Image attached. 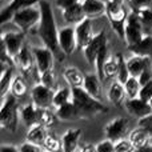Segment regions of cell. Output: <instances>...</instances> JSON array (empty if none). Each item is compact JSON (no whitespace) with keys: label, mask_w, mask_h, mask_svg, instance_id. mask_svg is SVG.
<instances>
[{"label":"cell","mask_w":152,"mask_h":152,"mask_svg":"<svg viewBox=\"0 0 152 152\" xmlns=\"http://www.w3.org/2000/svg\"><path fill=\"white\" fill-rule=\"evenodd\" d=\"M127 64H128L129 75L134 76V77H139L145 69L152 68L151 58H142V56L135 55H132V58L127 60Z\"/></svg>","instance_id":"cell-18"},{"label":"cell","mask_w":152,"mask_h":152,"mask_svg":"<svg viewBox=\"0 0 152 152\" xmlns=\"http://www.w3.org/2000/svg\"><path fill=\"white\" fill-rule=\"evenodd\" d=\"M116 59H118V76H116V80L124 84L131 76L128 71V64H127V60L124 59V56L121 53H118Z\"/></svg>","instance_id":"cell-32"},{"label":"cell","mask_w":152,"mask_h":152,"mask_svg":"<svg viewBox=\"0 0 152 152\" xmlns=\"http://www.w3.org/2000/svg\"><path fill=\"white\" fill-rule=\"evenodd\" d=\"M59 45L61 52L66 56H69L77 50V37H76L75 27L66 26L59 29Z\"/></svg>","instance_id":"cell-12"},{"label":"cell","mask_w":152,"mask_h":152,"mask_svg":"<svg viewBox=\"0 0 152 152\" xmlns=\"http://www.w3.org/2000/svg\"><path fill=\"white\" fill-rule=\"evenodd\" d=\"M81 1H83V0H55V5L63 11V10H66V8L77 4V3H81Z\"/></svg>","instance_id":"cell-45"},{"label":"cell","mask_w":152,"mask_h":152,"mask_svg":"<svg viewBox=\"0 0 152 152\" xmlns=\"http://www.w3.org/2000/svg\"><path fill=\"white\" fill-rule=\"evenodd\" d=\"M107 44H108V39H107V34H105L104 29H102L100 32L95 34V36L92 37V40L88 43V45L83 50L84 58L87 59L89 66L95 67V61H96L97 55H99V52L103 50V47Z\"/></svg>","instance_id":"cell-11"},{"label":"cell","mask_w":152,"mask_h":152,"mask_svg":"<svg viewBox=\"0 0 152 152\" xmlns=\"http://www.w3.org/2000/svg\"><path fill=\"white\" fill-rule=\"evenodd\" d=\"M128 8L124 4H115V3L107 1V16L113 32L124 42V35H126V23L128 19Z\"/></svg>","instance_id":"cell-5"},{"label":"cell","mask_w":152,"mask_h":152,"mask_svg":"<svg viewBox=\"0 0 152 152\" xmlns=\"http://www.w3.org/2000/svg\"><path fill=\"white\" fill-rule=\"evenodd\" d=\"M56 118L63 121H75L79 120L80 116H79V112L76 110L74 102H69L61 107L56 108Z\"/></svg>","instance_id":"cell-27"},{"label":"cell","mask_w":152,"mask_h":152,"mask_svg":"<svg viewBox=\"0 0 152 152\" xmlns=\"http://www.w3.org/2000/svg\"><path fill=\"white\" fill-rule=\"evenodd\" d=\"M13 67H4L1 69V76H0V92H1V97L4 99L7 95L11 92V86L13 81Z\"/></svg>","instance_id":"cell-28"},{"label":"cell","mask_w":152,"mask_h":152,"mask_svg":"<svg viewBox=\"0 0 152 152\" xmlns=\"http://www.w3.org/2000/svg\"><path fill=\"white\" fill-rule=\"evenodd\" d=\"M63 76L71 88H83L86 75L76 67H67L63 72Z\"/></svg>","instance_id":"cell-26"},{"label":"cell","mask_w":152,"mask_h":152,"mask_svg":"<svg viewBox=\"0 0 152 152\" xmlns=\"http://www.w3.org/2000/svg\"><path fill=\"white\" fill-rule=\"evenodd\" d=\"M137 79H139V81H140V84H142V86H144L145 83H148L150 80H152V68L145 69V71L143 72V74L140 75Z\"/></svg>","instance_id":"cell-46"},{"label":"cell","mask_w":152,"mask_h":152,"mask_svg":"<svg viewBox=\"0 0 152 152\" xmlns=\"http://www.w3.org/2000/svg\"><path fill=\"white\" fill-rule=\"evenodd\" d=\"M47 128L48 127L43 126V124H35V126L29 127L28 132H27V142L34 143L39 147H44V143L50 135Z\"/></svg>","instance_id":"cell-22"},{"label":"cell","mask_w":152,"mask_h":152,"mask_svg":"<svg viewBox=\"0 0 152 152\" xmlns=\"http://www.w3.org/2000/svg\"><path fill=\"white\" fill-rule=\"evenodd\" d=\"M55 116L50 110H43L40 108L39 111V124H43L45 127H51L55 121Z\"/></svg>","instance_id":"cell-37"},{"label":"cell","mask_w":152,"mask_h":152,"mask_svg":"<svg viewBox=\"0 0 152 152\" xmlns=\"http://www.w3.org/2000/svg\"><path fill=\"white\" fill-rule=\"evenodd\" d=\"M40 0H10L4 7L1 8L0 12V23L5 24L7 21H12V18L15 16L16 12L20 10L28 7V5H35Z\"/></svg>","instance_id":"cell-13"},{"label":"cell","mask_w":152,"mask_h":152,"mask_svg":"<svg viewBox=\"0 0 152 152\" xmlns=\"http://www.w3.org/2000/svg\"><path fill=\"white\" fill-rule=\"evenodd\" d=\"M19 148H20V152H43L40 151V147L36 144H34V143H29V142H24L23 144L19 145Z\"/></svg>","instance_id":"cell-44"},{"label":"cell","mask_w":152,"mask_h":152,"mask_svg":"<svg viewBox=\"0 0 152 152\" xmlns=\"http://www.w3.org/2000/svg\"><path fill=\"white\" fill-rule=\"evenodd\" d=\"M137 126L142 127V128L152 137V113L144 116V118H142V119H139V120H137Z\"/></svg>","instance_id":"cell-40"},{"label":"cell","mask_w":152,"mask_h":152,"mask_svg":"<svg viewBox=\"0 0 152 152\" xmlns=\"http://www.w3.org/2000/svg\"><path fill=\"white\" fill-rule=\"evenodd\" d=\"M129 52L135 56L152 58V35H144L142 40L128 47Z\"/></svg>","instance_id":"cell-23"},{"label":"cell","mask_w":152,"mask_h":152,"mask_svg":"<svg viewBox=\"0 0 152 152\" xmlns=\"http://www.w3.org/2000/svg\"><path fill=\"white\" fill-rule=\"evenodd\" d=\"M24 39H26V34L21 31L5 32L1 36V50H4L15 60L24 47Z\"/></svg>","instance_id":"cell-7"},{"label":"cell","mask_w":152,"mask_h":152,"mask_svg":"<svg viewBox=\"0 0 152 152\" xmlns=\"http://www.w3.org/2000/svg\"><path fill=\"white\" fill-rule=\"evenodd\" d=\"M43 152H48V151H43Z\"/></svg>","instance_id":"cell-52"},{"label":"cell","mask_w":152,"mask_h":152,"mask_svg":"<svg viewBox=\"0 0 152 152\" xmlns=\"http://www.w3.org/2000/svg\"><path fill=\"white\" fill-rule=\"evenodd\" d=\"M132 11H139L143 8H152V0H129Z\"/></svg>","instance_id":"cell-43"},{"label":"cell","mask_w":152,"mask_h":152,"mask_svg":"<svg viewBox=\"0 0 152 152\" xmlns=\"http://www.w3.org/2000/svg\"><path fill=\"white\" fill-rule=\"evenodd\" d=\"M76 31V37H77V47L80 50L88 45V43L92 40V37L95 36L94 29H92V20L91 19H84L81 23H79L77 26H75Z\"/></svg>","instance_id":"cell-15"},{"label":"cell","mask_w":152,"mask_h":152,"mask_svg":"<svg viewBox=\"0 0 152 152\" xmlns=\"http://www.w3.org/2000/svg\"><path fill=\"white\" fill-rule=\"evenodd\" d=\"M53 96H55V91L42 83L35 84L31 91L32 103L37 108H43V110H50V107H52Z\"/></svg>","instance_id":"cell-8"},{"label":"cell","mask_w":152,"mask_h":152,"mask_svg":"<svg viewBox=\"0 0 152 152\" xmlns=\"http://www.w3.org/2000/svg\"><path fill=\"white\" fill-rule=\"evenodd\" d=\"M42 19V12H40L39 5H28V7L20 10L15 13L12 18V23L19 28V31L28 34L34 28H37Z\"/></svg>","instance_id":"cell-3"},{"label":"cell","mask_w":152,"mask_h":152,"mask_svg":"<svg viewBox=\"0 0 152 152\" xmlns=\"http://www.w3.org/2000/svg\"><path fill=\"white\" fill-rule=\"evenodd\" d=\"M81 137V129L69 128L61 136V144H63V152H77L79 143Z\"/></svg>","instance_id":"cell-17"},{"label":"cell","mask_w":152,"mask_h":152,"mask_svg":"<svg viewBox=\"0 0 152 152\" xmlns=\"http://www.w3.org/2000/svg\"><path fill=\"white\" fill-rule=\"evenodd\" d=\"M81 5H83L86 18L91 19V20L102 18L107 12V3L103 0H83Z\"/></svg>","instance_id":"cell-16"},{"label":"cell","mask_w":152,"mask_h":152,"mask_svg":"<svg viewBox=\"0 0 152 152\" xmlns=\"http://www.w3.org/2000/svg\"><path fill=\"white\" fill-rule=\"evenodd\" d=\"M139 97L143 100H145V102H148V103L152 100V80H150L148 83H145L144 86H142Z\"/></svg>","instance_id":"cell-42"},{"label":"cell","mask_w":152,"mask_h":152,"mask_svg":"<svg viewBox=\"0 0 152 152\" xmlns=\"http://www.w3.org/2000/svg\"><path fill=\"white\" fill-rule=\"evenodd\" d=\"M72 102L79 112L80 119H91L107 111L102 100L95 99L84 88H72Z\"/></svg>","instance_id":"cell-2"},{"label":"cell","mask_w":152,"mask_h":152,"mask_svg":"<svg viewBox=\"0 0 152 152\" xmlns=\"http://www.w3.org/2000/svg\"><path fill=\"white\" fill-rule=\"evenodd\" d=\"M118 76V59L115 56H110L104 66V71H103V81L107 79H115Z\"/></svg>","instance_id":"cell-35"},{"label":"cell","mask_w":152,"mask_h":152,"mask_svg":"<svg viewBox=\"0 0 152 152\" xmlns=\"http://www.w3.org/2000/svg\"><path fill=\"white\" fill-rule=\"evenodd\" d=\"M32 53L35 58V67L39 75H43L53 68L55 55L47 47H32Z\"/></svg>","instance_id":"cell-9"},{"label":"cell","mask_w":152,"mask_h":152,"mask_svg":"<svg viewBox=\"0 0 152 152\" xmlns=\"http://www.w3.org/2000/svg\"><path fill=\"white\" fill-rule=\"evenodd\" d=\"M61 13H63L64 21H66L68 26H77L84 19H87L81 3H77V4L66 8V10L61 11Z\"/></svg>","instance_id":"cell-21"},{"label":"cell","mask_w":152,"mask_h":152,"mask_svg":"<svg viewBox=\"0 0 152 152\" xmlns=\"http://www.w3.org/2000/svg\"><path fill=\"white\" fill-rule=\"evenodd\" d=\"M124 107H126L127 112L129 115L135 116V118L139 120V119L144 118V116L152 113V107L148 102L140 99V97H135V99H127L124 103Z\"/></svg>","instance_id":"cell-14"},{"label":"cell","mask_w":152,"mask_h":152,"mask_svg":"<svg viewBox=\"0 0 152 152\" xmlns=\"http://www.w3.org/2000/svg\"><path fill=\"white\" fill-rule=\"evenodd\" d=\"M19 105H18V97L13 95H7L3 99L1 103V110H0V124L1 128L7 129V131L13 132L18 127L19 121Z\"/></svg>","instance_id":"cell-4"},{"label":"cell","mask_w":152,"mask_h":152,"mask_svg":"<svg viewBox=\"0 0 152 152\" xmlns=\"http://www.w3.org/2000/svg\"><path fill=\"white\" fill-rule=\"evenodd\" d=\"M107 96H108V100H110L113 105H121L127 97L124 84L120 83L119 80H113L112 83H111L110 88H108Z\"/></svg>","instance_id":"cell-24"},{"label":"cell","mask_w":152,"mask_h":152,"mask_svg":"<svg viewBox=\"0 0 152 152\" xmlns=\"http://www.w3.org/2000/svg\"><path fill=\"white\" fill-rule=\"evenodd\" d=\"M135 152H152V139H150V142H148L144 147L139 148V150H136Z\"/></svg>","instance_id":"cell-49"},{"label":"cell","mask_w":152,"mask_h":152,"mask_svg":"<svg viewBox=\"0 0 152 152\" xmlns=\"http://www.w3.org/2000/svg\"><path fill=\"white\" fill-rule=\"evenodd\" d=\"M44 151L48 152H60L63 151V144H61V139H59L56 135L50 134L44 143Z\"/></svg>","instance_id":"cell-36"},{"label":"cell","mask_w":152,"mask_h":152,"mask_svg":"<svg viewBox=\"0 0 152 152\" xmlns=\"http://www.w3.org/2000/svg\"><path fill=\"white\" fill-rule=\"evenodd\" d=\"M107 1L115 3V4H124V0H107Z\"/></svg>","instance_id":"cell-50"},{"label":"cell","mask_w":152,"mask_h":152,"mask_svg":"<svg viewBox=\"0 0 152 152\" xmlns=\"http://www.w3.org/2000/svg\"><path fill=\"white\" fill-rule=\"evenodd\" d=\"M124 88H126L127 99H135V97H139L140 89H142V84H140L137 77L129 76V79L124 83Z\"/></svg>","instance_id":"cell-31"},{"label":"cell","mask_w":152,"mask_h":152,"mask_svg":"<svg viewBox=\"0 0 152 152\" xmlns=\"http://www.w3.org/2000/svg\"><path fill=\"white\" fill-rule=\"evenodd\" d=\"M96 152H115V142L104 139L96 144Z\"/></svg>","instance_id":"cell-39"},{"label":"cell","mask_w":152,"mask_h":152,"mask_svg":"<svg viewBox=\"0 0 152 152\" xmlns=\"http://www.w3.org/2000/svg\"><path fill=\"white\" fill-rule=\"evenodd\" d=\"M37 5L42 12V19H40L39 27H37V34H39L44 47L50 48L53 52L55 58H58L59 60H63L66 55L61 52L60 45H59V29L56 26L52 7L47 0H40Z\"/></svg>","instance_id":"cell-1"},{"label":"cell","mask_w":152,"mask_h":152,"mask_svg":"<svg viewBox=\"0 0 152 152\" xmlns=\"http://www.w3.org/2000/svg\"><path fill=\"white\" fill-rule=\"evenodd\" d=\"M139 15L142 24L144 27L145 35H152V8H143V10L135 11Z\"/></svg>","instance_id":"cell-34"},{"label":"cell","mask_w":152,"mask_h":152,"mask_svg":"<svg viewBox=\"0 0 152 152\" xmlns=\"http://www.w3.org/2000/svg\"><path fill=\"white\" fill-rule=\"evenodd\" d=\"M128 119L126 118H115L105 124L104 127V135L105 139H110L112 142H119L121 139H126L128 134Z\"/></svg>","instance_id":"cell-10"},{"label":"cell","mask_w":152,"mask_h":152,"mask_svg":"<svg viewBox=\"0 0 152 152\" xmlns=\"http://www.w3.org/2000/svg\"><path fill=\"white\" fill-rule=\"evenodd\" d=\"M136 148L134 147L129 139H121L115 143V152H135Z\"/></svg>","instance_id":"cell-38"},{"label":"cell","mask_w":152,"mask_h":152,"mask_svg":"<svg viewBox=\"0 0 152 152\" xmlns=\"http://www.w3.org/2000/svg\"><path fill=\"white\" fill-rule=\"evenodd\" d=\"M79 152H96V145L94 144H84L79 148Z\"/></svg>","instance_id":"cell-48"},{"label":"cell","mask_w":152,"mask_h":152,"mask_svg":"<svg viewBox=\"0 0 152 152\" xmlns=\"http://www.w3.org/2000/svg\"><path fill=\"white\" fill-rule=\"evenodd\" d=\"M0 152H20V148L13 144H3L0 147Z\"/></svg>","instance_id":"cell-47"},{"label":"cell","mask_w":152,"mask_h":152,"mask_svg":"<svg viewBox=\"0 0 152 152\" xmlns=\"http://www.w3.org/2000/svg\"><path fill=\"white\" fill-rule=\"evenodd\" d=\"M77 152H79V151H77Z\"/></svg>","instance_id":"cell-53"},{"label":"cell","mask_w":152,"mask_h":152,"mask_svg":"<svg viewBox=\"0 0 152 152\" xmlns=\"http://www.w3.org/2000/svg\"><path fill=\"white\" fill-rule=\"evenodd\" d=\"M39 77H40V83L53 89V87H55V84H56L53 71H48V72H45V74H43V75H39Z\"/></svg>","instance_id":"cell-41"},{"label":"cell","mask_w":152,"mask_h":152,"mask_svg":"<svg viewBox=\"0 0 152 152\" xmlns=\"http://www.w3.org/2000/svg\"><path fill=\"white\" fill-rule=\"evenodd\" d=\"M145 35L144 27L142 24L139 15L135 11H131L128 15L126 23V35H124V42L128 45H134L135 43H137L139 40H142Z\"/></svg>","instance_id":"cell-6"},{"label":"cell","mask_w":152,"mask_h":152,"mask_svg":"<svg viewBox=\"0 0 152 152\" xmlns=\"http://www.w3.org/2000/svg\"><path fill=\"white\" fill-rule=\"evenodd\" d=\"M128 139H129V142L134 144V147L136 148V150H139V148L144 147V145L150 142L151 136L142 128V127L137 126L136 128L132 129V131L128 134Z\"/></svg>","instance_id":"cell-29"},{"label":"cell","mask_w":152,"mask_h":152,"mask_svg":"<svg viewBox=\"0 0 152 152\" xmlns=\"http://www.w3.org/2000/svg\"><path fill=\"white\" fill-rule=\"evenodd\" d=\"M102 79L97 76V74H88L86 75L83 88L88 92L91 96H94L97 100H103V86Z\"/></svg>","instance_id":"cell-19"},{"label":"cell","mask_w":152,"mask_h":152,"mask_svg":"<svg viewBox=\"0 0 152 152\" xmlns=\"http://www.w3.org/2000/svg\"><path fill=\"white\" fill-rule=\"evenodd\" d=\"M15 63L20 67V69L24 74L31 72V69L34 68V64H35V58H34V53H32V48L24 45L23 50H21L20 53L18 55V58L15 59Z\"/></svg>","instance_id":"cell-25"},{"label":"cell","mask_w":152,"mask_h":152,"mask_svg":"<svg viewBox=\"0 0 152 152\" xmlns=\"http://www.w3.org/2000/svg\"><path fill=\"white\" fill-rule=\"evenodd\" d=\"M150 104H151V107H152V100H151V102H150Z\"/></svg>","instance_id":"cell-51"},{"label":"cell","mask_w":152,"mask_h":152,"mask_svg":"<svg viewBox=\"0 0 152 152\" xmlns=\"http://www.w3.org/2000/svg\"><path fill=\"white\" fill-rule=\"evenodd\" d=\"M69 102H72V88L71 87H60L59 89H56L55 96H53L52 107L59 108Z\"/></svg>","instance_id":"cell-30"},{"label":"cell","mask_w":152,"mask_h":152,"mask_svg":"<svg viewBox=\"0 0 152 152\" xmlns=\"http://www.w3.org/2000/svg\"><path fill=\"white\" fill-rule=\"evenodd\" d=\"M39 111L40 108H37L34 103H29L19 108V115H20L21 121L29 128L35 124H39Z\"/></svg>","instance_id":"cell-20"},{"label":"cell","mask_w":152,"mask_h":152,"mask_svg":"<svg viewBox=\"0 0 152 152\" xmlns=\"http://www.w3.org/2000/svg\"><path fill=\"white\" fill-rule=\"evenodd\" d=\"M27 83L21 76H15L12 81V86H11V95H13L15 97H21L27 94Z\"/></svg>","instance_id":"cell-33"}]
</instances>
